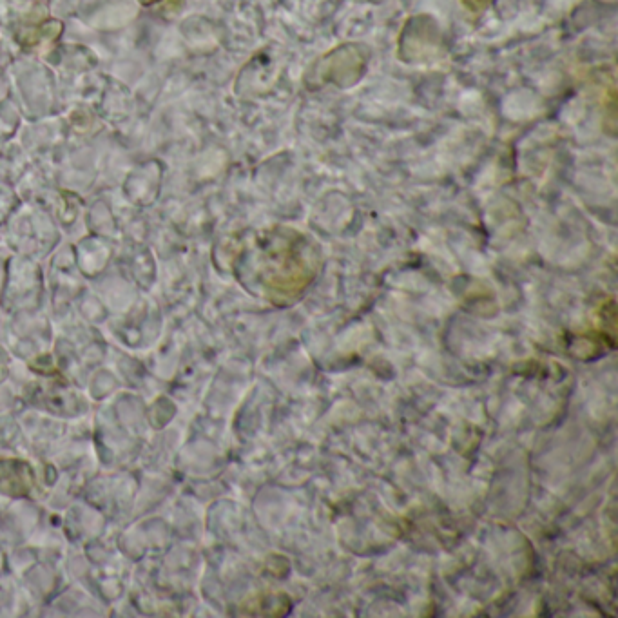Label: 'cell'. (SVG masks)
<instances>
[]
</instances>
